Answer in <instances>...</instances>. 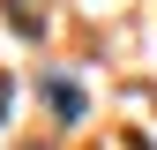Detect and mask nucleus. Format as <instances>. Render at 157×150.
I'll return each instance as SVG.
<instances>
[{"label":"nucleus","mask_w":157,"mask_h":150,"mask_svg":"<svg viewBox=\"0 0 157 150\" xmlns=\"http://www.w3.org/2000/svg\"><path fill=\"white\" fill-rule=\"evenodd\" d=\"M8 98H15V83H8V75H0V120H8Z\"/></svg>","instance_id":"f257e3e1"}]
</instances>
